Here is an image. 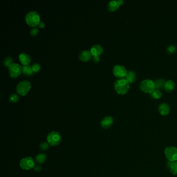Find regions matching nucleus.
<instances>
[{"label":"nucleus","mask_w":177,"mask_h":177,"mask_svg":"<svg viewBox=\"0 0 177 177\" xmlns=\"http://www.w3.org/2000/svg\"><path fill=\"white\" fill-rule=\"evenodd\" d=\"M119 6L120 5L118 3V1H116V0L111 1L109 2L108 5V9L110 12H114L119 9Z\"/></svg>","instance_id":"2eb2a0df"},{"label":"nucleus","mask_w":177,"mask_h":177,"mask_svg":"<svg viewBox=\"0 0 177 177\" xmlns=\"http://www.w3.org/2000/svg\"><path fill=\"white\" fill-rule=\"evenodd\" d=\"M47 140L48 143L51 146H56L62 141V136L58 132H52L47 135Z\"/></svg>","instance_id":"39448f33"},{"label":"nucleus","mask_w":177,"mask_h":177,"mask_svg":"<svg viewBox=\"0 0 177 177\" xmlns=\"http://www.w3.org/2000/svg\"><path fill=\"white\" fill-rule=\"evenodd\" d=\"M140 88L143 92L151 94L155 89V82L150 79H145L141 82Z\"/></svg>","instance_id":"20e7f679"},{"label":"nucleus","mask_w":177,"mask_h":177,"mask_svg":"<svg viewBox=\"0 0 177 177\" xmlns=\"http://www.w3.org/2000/svg\"><path fill=\"white\" fill-rule=\"evenodd\" d=\"M166 51L169 54H172L175 52L176 47L174 45H170L167 48Z\"/></svg>","instance_id":"393cba45"},{"label":"nucleus","mask_w":177,"mask_h":177,"mask_svg":"<svg viewBox=\"0 0 177 177\" xmlns=\"http://www.w3.org/2000/svg\"><path fill=\"white\" fill-rule=\"evenodd\" d=\"M113 122L114 119L112 116H107L101 120L100 124L103 129H108L112 126L113 124Z\"/></svg>","instance_id":"9d476101"},{"label":"nucleus","mask_w":177,"mask_h":177,"mask_svg":"<svg viewBox=\"0 0 177 177\" xmlns=\"http://www.w3.org/2000/svg\"><path fill=\"white\" fill-rule=\"evenodd\" d=\"M165 155L170 162L177 161V148L174 146L167 147L165 150Z\"/></svg>","instance_id":"423d86ee"},{"label":"nucleus","mask_w":177,"mask_h":177,"mask_svg":"<svg viewBox=\"0 0 177 177\" xmlns=\"http://www.w3.org/2000/svg\"><path fill=\"white\" fill-rule=\"evenodd\" d=\"M19 99V97L18 94H12L9 96V100L11 103H15Z\"/></svg>","instance_id":"5701e85b"},{"label":"nucleus","mask_w":177,"mask_h":177,"mask_svg":"<svg viewBox=\"0 0 177 177\" xmlns=\"http://www.w3.org/2000/svg\"><path fill=\"white\" fill-rule=\"evenodd\" d=\"M118 2L119 4V5H122L124 3V1H123V0H118Z\"/></svg>","instance_id":"2f4dec72"},{"label":"nucleus","mask_w":177,"mask_h":177,"mask_svg":"<svg viewBox=\"0 0 177 177\" xmlns=\"http://www.w3.org/2000/svg\"><path fill=\"white\" fill-rule=\"evenodd\" d=\"M20 166L24 170H30L35 167V161L32 157L30 156L25 157L20 161Z\"/></svg>","instance_id":"0eeeda50"},{"label":"nucleus","mask_w":177,"mask_h":177,"mask_svg":"<svg viewBox=\"0 0 177 177\" xmlns=\"http://www.w3.org/2000/svg\"><path fill=\"white\" fill-rule=\"evenodd\" d=\"M8 71L11 77L17 78L22 73V66L18 63H12L8 67Z\"/></svg>","instance_id":"6e6552de"},{"label":"nucleus","mask_w":177,"mask_h":177,"mask_svg":"<svg viewBox=\"0 0 177 177\" xmlns=\"http://www.w3.org/2000/svg\"><path fill=\"white\" fill-rule=\"evenodd\" d=\"M92 60H93V61H94V62H95V63H97V62H99V56H93V57H92Z\"/></svg>","instance_id":"c85d7f7f"},{"label":"nucleus","mask_w":177,"mask_h":177,"mask_svg":"<svg viewBox=\"0 0 177 177\" xmlns=\"http://www.w3.org/2000/svg\"><path fill=\"white\" fill-rule=\"evenodd\" d=\"M175 88V84L173 81L168 80L166 82L165 84L164 89L166 92H172Z\"/></svg>","instance_id":"f3484780"},{"label":"nucleus","mask_w":177,"mask_h":177,"mask_svg":"<svg viewBox=\"0 0 177 177\" xmlns=\"http://www.w3.org/2000/svg\"><path fill=\"white\" fill-rule=\"evenodd\" d=\"M13 63V59L9 56L6 57L3 60L4 65L6 66V67H9V65H11V64Z\"/></svg>","instance_id":"b1692460"},{"label":"nucleus","mask_w":177,"mask_h":177,"mask_svg":"<svg viewBox=\"0 0 177 177\" xmlns=\"http://www.w3.org/2000/svg\"><path fill=\"white\" fill-rule=\"evenodd\" d=\"M32 69L33 72H38L41 69V65L38 63H35L32 65Z\"/></svg>","instance_id":"a878e982"},{"label":"nucleus","mask_w":177,"mask_h":177,"mask_svg":"<svg viewBox=\"0 0 177 177\" xmlns=\"http://www.w3.org/2000/svg\"><path fill=\"white\" fill-rule=\"evenodd\" d=\"M33 168H34L35 171L37 172H40V170H41V167L39 165H35Z\"/></svg>","instance_id":"7c9ffc66"},{"label":"nucleus","mask_w":177,"mask_h":177,"mask_svg":"<svg viewBox=\"0 0 177 177\" xmlns=\"http://www.w3.org/2000/svg\"><path fill=\"white\" fill-rule=\"evenodd\" d=\"M155 89H162L164 88L165 84L166 82L164 79L162 78H158L155 81Z\"/></svg>","instance_id":"6ab92c4d"},{"label":"nucleus","mask_w":177,"mask_h":177,"mask_svg":"<svg viewBox=\"0 0 177 177\" xmlns=\"http://www.w3.org/2000/svg\"><path fill=\"white\" fill-rule=\"evenodd\" d=\"M90 52L92 56H99L103 52V47L99 44H95L90 48Z\"/></svg>","instance_id":"9b49d317"},{"label":"nucleus","mask_w":177,"mask_h":177,"mask_svg":"<svg viewBox=\"0 0 177 177\" xmlns=\"http://www.w3.org/2000/svg\"><path fill=\"white\" fill-rule=\"evenodd\" d=\"M169 168L172 174L174 175H177V161L171 162Z\"/></svg>","instance_id":"412c9836"},{"label":"nucleus","mask_w":177,"mask_h":177,"mask_svg":"<svg viewBox=\"0 0 177 177\" xmlns=\"http://www.w3.org/2000/svg\"><path fill=\"white\" fill-rule=\"evenodd\" d=\"M31 87V84L29 81L23 80L17 85V92L21 96H25L30 90Z\"/></svg>","instance_id":"7ed1b4c3"},{"label":"nucleus","mask_w":177,"mask_h":177,"mask_svg":"<svg viewBox=\"0 0 177 177\" xmlns=\"http://www.w3.org/2000/svg\"><path fill=\"white\" fill-rule=\"evenodd\" d=\"M150 96L155 99H159L162 96V93L158 89H155L153 92L150 94Z\"/></svg>","instance_id":"4be33fe9"},{"label":"nucleus","mask_w":177,"mask_h":177,"mask_svg":"<svg viewBox=\"0 0 177 177\" xmlns=\"http://www.w3.org/2000/svg\"><path fill=\"white\" fill-rule=\"evenodd\" d=\"M40 149L42 151H45L48 148V145L47 142L42 143L40 146Z\"/></svg>","instance_id":"cd10ccee"},{"label":"nucleus","mask_w":177,"mask_h":177,"mask_svg":"<svg viewBox=\"0 0 177 177\" xmlns=\"http://www.w3.org/2000/svg\"><path fill=\"white\" fill-rule=\"evenodd\" d=\"M19 60L23 65H29L31 61L30 56L25 52H22L19 55Z\"/></svg>","instance_id":"f8f14e48"},{"label":"nucleus","mask_w":177,"mask_h":177,"mask_svg":"<svg viewBox=\"0 0 177 177\" xmlns=\"http://www.w3.org/2000/svg\"><path fill=\"white\" fill-rule=\"evenodd\" d=\"M27 24L31 27H35L40 22V15L36 11H30L26 14L25 17Z\"/></svg>","instance_id":"f03ea898"},{"label":"nucleus","mask_w":177,"mask_h":177,"mask_svg":"<svg viewBox=\"0 0 177 177\" xmlns=\"http://www.w3.org/2000/svg\"><path fill=\"white\" fill-rule=\"evenodd\" d=\"M129 84L125 78H119L114 83V89L118 94L121 95H125L129 89Z\"/></svg>","instance_id":"f257e3e1"},{"label":"nucleus","mask_w":177,"mask_h":177,"mask_svg":"<svg viewBox=\"0 0 177 177\" xmlns=\"http://www.w3.org/2000/svg\"><path fill=\"white\" fill-rule=\"evenodd\" d=\"M113 73L116 77L119 78H125L127 71L126 69L123 65H115L113 68Z\"/></svg>","instance_id":"1a4fd4ad"},{"label":"nucleus","mask_w":177,"mask_h":177,"mask_svg":"<svg viewBox=\"0 0 177 177\" xmlns=\"http://www.w3.org/2000/svg\"><path fill=\"white\" fill-rule=\"evenodd\" d=\"M46 158H47V156L45 154H39L38 155H36V157H35V161L38 164H42L46 161Z\"/></svg>","instance_id":"aec40b11"},{"label":"nucleus","mask_w":177,"mask_h":177,"mask_svg":"<svg viewBox=\"0 0 177 177\" xmlns=\"http://www.w3.org/2000/svg\"><path fill=\"white\" fill-rule=\"evenodd\" d=\"M45 23L42 21H40V22L38 24V27L40 28H43L45 27Z\"/></svg>","instance_id":"c756f323"},{"label":"nucleus","mask_w":177,"mask_h":177,"mask_svg":"<svg viewBox=\"0 0 177 177\" xmlns=\"http://www.w3.org/2000/svg\"><path fill=\"white\" fill-rule=\"evenodd\" d=\"M170 110L169 105L166 103H161L159 107V111L162 115H167L169 113Z\"/></svg>","instance_id":"ddd939ff"},{"label":"nucleus","mask_w":177,"mask_h":177,"mask_svg":"<svg viewBox=\"0 0 177 177\" xmlns=\"http://www.w3.org/2000/svg\"><path fill=\"white\" fill-rule=\"evenodd\" d=\"M22 73L25 75L30 76L33 74L32 69V65H23L22 66Z\"/></svg>","instance_id":"a211bd4d"},{"label":"nucleus","mask_w":177,"mask_h":177,"mask_svg":"<svg viewBox=\"0 0 177 177\" xmlns=\"http://www.w3.org/2000/svg\"><path fill=\"white\" fill-rule=\"evenodd\" d=\"M38 32H39V30L38 28H36V27H32L30 30V34L32 36H36V35L38 34Z\"/></svg>","instance_id":"bb28decb"},{"label":"nucleus","mask_w":177,"mask_h":177,"mask_svg":"<svg viewBox=\"0 0 177 177\" xmlns=\"http://www.w3.org/2000/svg\"><path fill=\"white\" fill-rule=\"evenodd\" d=\"M92 54L90 51L84 50L80 52L79 55V58L82 62H86L90 59L92 58Z\"/></svg>","instance_id":"4468645a"},{"label":"nucleus","mask_w":177,"mask_h":177,"mask_svg":"<svg viewBox=\"0 0 177 177\" xmlns=\"http://www.w3.org/2000/svg\"><path fill=\"white\" fill-rule=\"evenodd\" d=\"M125 79L129 82V83L132 84L136 80V74L133 71H129L127 73Z\"/></svg>","instance_id":"dca6fc26"}]
</instances>
